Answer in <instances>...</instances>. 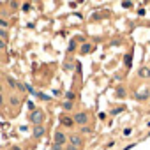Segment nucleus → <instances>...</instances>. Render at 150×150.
Segmentation results:
<instances>
[{
    "instance_id": "f257e3e1",
    "label": "nucleus",
    "mask_w": 150,
    "mask_h": 150,
    "mask_svg": "<svg viewBox=\"0 0 150 150\" xmlns=\"http://www.w3.org/2000/svg\"><path fill=\"white\" fill-rule=\"evenodd\" d=\"M28 122L32 125H44V122H46V111L42 108H35L34 111L28 113Z\"/></svg>"
},
{
    "instance_id": "f03ea898",
    "label": "nucleus",
    "mask_w": 150,
    "mask_h": 150,
    "mask_svg": "<svg viewBox=\"0 0 150 150\" xmlns=\"http://www.w3.org/2000/svg\"><path fill=\"white\" fill-rule=\"evenodd\" d=\"M72 120H74V125L85 127V125H88L90 117H88V113H87V111H76V113L72 115Z\"/></svg>"
},
{
    "instance_id": "7ed1b4c3",
    "label": "nucleus",
    "mask_w": 150,
    "mask_h": 150,
    "mask_svg": "<svg viewBox=\"0 0 150 150\" xmlns=\"http://www.w3.org/2000/svg\"><path fill=\"white\" fill-rule=\"evenodd\" d=\"M67 143L76 146V148H81L85 141H83V136L80 132H71V134H67Z\"/></svg>"
},
{
    "instance_id": "20e7f679",
    "label": "nucleus",
    "mask_w": 150,
    "mask_h": 150,
    "mask_svg": "<svg viewBox=\"0 0 150 150\" xmlns=\"http://www.w3.org/2000/svg\"><path fill=\"white\" fill-rule=\"evenodd\" d=\"M53 143H57V145H62V146H65L67 145V134L62 131V129H58V131H55V136H53Z\"/></svg>"
},
{
    "instance_id": "39448f33",
    "label": "nucleus",
    "mask_w": 150,
    "mask_h": 150,
    "mask_svg": "<svg viewBox=\"0 0 150 150\" xmlns=\"http://www.w3.org/2000/svg\"><path fill=\"white\" fill-rule=\"evenodd\" d=\"M60 124H62V127H65V129H72L74 127V120H72V117L71 115H60Z\"/></svg>"
},
{
    "instance_id": "423d86ee",
    "label": "nucleus",
    "mask_w": 150,
    "mask_h": 150,
    "mask_svg": "<svg viewBox=\"0 0 150 150\" xmlns=\"http://www.w3.org/2000/svg\"><path fill=\"white\" fill-rule=\"evenodd\" d=\"M32 136H34L35 139L44 138V136H46V125H34V129H32Z\"/></svg>"
},
{
    "instance_id": "0eeeda50",
    "label": "nucleus",
    "mask_w": 150,
    "mask_h": 150,
    "mask_svg": "<svg viewBox=\"0 0 150 150\" xmlns=\"http://www.w3.org/2000/svg\"><path fill=\"white\" fill-rule=\"evenodd\" d=\"M138 76H139L141 80H148V78H150V67H148V65H141V67L138 69Z\"/></svg>"
},
{
    "instance_id": "6e6552de",
    "label": "nucleus",
    "mask_w": 150,
    "mask_h": 150,
    "mask_svg": "<svg viewBox=\"0 0 150 150\" xmlns=\"http://www.w3.org/2000/svg\"><path fill=\"white\" fill-rule=\"evenodd\" d=\"M90 51H92V44L85 42V44H81V46H80V53H81V55H88Z\"/></svg>"
},
{
    "instance_id": "1a4fd4ad",
    "label": "nucleus",
    "mask_w": 150,
    "mask_h": 150,
    "mask_svg": "<svg viewBox=\"0 0 150 150\" xmlns=\"http://www.w3.org/2000/svg\"><path fill=\"white\" fill-rule=\"evenodd\" d=\"M9 104H11V106H20V104H21V99H20L18 96L11 94V96H9Z\"/></svg>"
},
{
    "instance_id": "9d476101",
    "label": "nucleus",
    "mask_w": 150,
    "mask_h": 150,
    "mask_svg": "<svg viewBox=\"0 0 150 150\" xmlns=\"http://www.w3.org/2000/svg\"><path fill=\"white\" fill-rule=\"evenodd\" d=\"M62 110L64 111H72L74 110V101H64L62 103Z\"/></svg>"
},
{
    "instance_id": "9b49d317",
    "label": "nucleus",
    "mask_w": 150,
    "mask_h": 150,
    "mask_svg": "<svg viewBox=\"0 0 150 150\" xmlns=\"http://www.w3.org/2000/svg\"><path fill=\"white\" fill-rule=\"evenodd\" d=\"M115 96H117L118 99H124V97H125V88H124V87H118V88L115 90Z\"/></svg>"
},
{
    "instance_id": "f8f14e48",
    "label": "nucleus",
    "mask_w": 150,
    "mask_h": 150,
    "mask_svg": "<svg viewBox=\"0 0 150 150\" xmlns=\"http://www.w3.org/2000/svg\"><path fill=\"white\" fill-rule=\"evenodd\" d=\"M32 7H34V4H32V2H25V4H21V11H23V13L32 11Z\"/></svg>"
},
{
    "instance_id": "ddd939ff",
    "label": "nucleus",
    "mask_w": 150,
    "mask_h": 150,
    "mask_svg": "<svg viewBox=\"0 0 150 150\" xmlns=\"http://www.w3.org/2000/svg\"><path fill=\"white\" fill-rule=\"evenodd\" d=\"M9 27H11V23H9L6 18H0V28H4V30H9Z\"/></svg>"
},
{
    "instance_id": "4468645a",
    "label": "nucleus",
    "mask_w": 150,
    "mask_h": 150,
    "mask_svg": "<svg viewBox=\"0 0 150 150\" xmlns=\"http://www.w3.org/2000/svg\"><path fill=\"white\" fill-rule=\"evenodd\" d=\"M6 80H7V83H9V87H11V88H16V85H18V80H14L13 76H7Z\"/></svg>"
},
{
    "instance_id": "2eb2a0df",
    "label": "nucleus",
    "mask_w": 150,
    "mask_h": 150,
    "mask_svg": "<svg viewBox=\"0 0 150 150\" xmlns=\"http://www.w3.org/2000/svg\"><path fill=\"white\" fill-rule=\"evenodd\" d=\"M65 101H74V99H76V94H74L72 90H69V92H65Z\"/></svg>"
},
{
    "instance_id": "dca6fc26",
    "label": "nucleus",
    "mask_w": 150,
    "mask_h": 150,
    "mask_svg": "<svg viewBox=\"0 0 150 150\" xmlns=\"http://www.w3.org/2000/svg\"><path fill=\"white\" fill-rule=\"evenodd\" d=\"M124 62H125V65H127V67H131V62H132V53H129V55H125V58H124Z\"/></svg>"
},
{
    "instance_id": "f3484780",
    "label": "nucleus",
    "mask_w": 150,
    "mask_h": 150,
    "mask_svg": "<svg viewBox=\"0 0 150 150\" xmlns=\"http://www.w3.org/2000/svg\"><path fill=\"white\" fill-rule=\"evenodd\" d=\"M136 99H138V101H145V99H148V92H143V94H138V96H136Z\"/></svg>"
},
{
    "instance_id": "a211bd4d",
    "label": "nucleus",
    "mask_w": 150,
    "mask_h": 150,
    "mask_svg": "<svg viewBox=\"0 0 150 150\" xmlns=\"http://www.w3.org/2000/svg\"><path fill=\"white\" fill-rule=\"evenodd\" d=\"M7 37H9V32L4 30V28H0V39H4V41H6Z\"/></svg>"
},
{
    "instance_id": "6ab92c4d",
    "label": "nucleus",
    "mask_w": 150,
    "mask_h": 150,
    "mask_svg": "<svg viewBox=\"0 0 150 150\" xmlns=\"http://www.w3.org/2000/svg\"><path fill=\"white\" fill-rule=\"evenodd\" d=\"M7 50V42L4 39H0V51H6Z\"/></svg>"
},
{
    "instance_id": "aec40b11",
    "label": "nucleus",
    "mask_w": 150,
    "mask_h": 150,
    "mask_svg": "<svg viewBox=\"0 0 150 150\" xmlns=\"http://www.w3.org/2000/svg\"><path fill=\"white\" fill-rule=\"evenodd\" d=\"M35 96H37L39 99H42V101H50V99H51V97H48V96H42L41 92H35Z\"/></svg>"
},
{
    "instance_id": "412c9836",
    "label": "nucleus",
    "mask_w": 150,
    "mask_h": 150,
    "mask_svg": "<svg viewBox=\"0 0 150 150\" xmlns=\"http://www.w3.org/2000/svg\"><path fill=\"white\" fill-rule=\"evenodd\" d=\"M9 7H13L14 11H18V9H20V4H18V2H9Z\"/></svg>"
},
{
    "instance_id": "4be33fe9",
    "label": "nucleus",
    "mask_w": 150,
    "mask_h": 150,
    "mask_svg": "<svg viewBox=\"0 0 150 150\" xmlns=\"http://www.w3.org/2000/svg\"><path fill=\"white\" fill-rule=\"evenodd\" d=\"M90 131H92V129H90V127H88V125H85V127H81V132H80V134H81V136H83V134H85V132H90Z\"/></svg>"
},
{
    "instance_id": "5701e85b",
    "label": "nucleus",
    "mask_w": 150,
    "mask_h": 150,
    "mask_svg": "<svg viewBox=\"0 0 150 150\" xmlns=\"http://www.w3.org/2000/svg\"><path fill=\"white\" fill-rule=\"evenodd\" d=\"M64 146L62 145H57V143H53V146H51V150H62Z\"/></svg>"
},
{
    "instance_id": "b1692460",
    "label": "nucleus",
    "mask_w": 150,
    "mask_h": 150,
    "mask_svg": "<svg viewBox=\"0 0 150 150\" xmlns=\"http://www.w3.org/2000/svg\"><path fill=\"white\" fill-rule=\"evenodd\" d=\"M65 150H80V148H76V146H72V145L67 143V145H65Z\"/></svg>"
},
{
    "instance_id": "393cba45",
    "label": "nucleus",
    "mask_w": 150,
    "mask_h": 150,
    "mask_svg": "<svg viewBox=\"0 0 150 150\" xmlns=\"http://www.w3.org/2000/svg\"><path fill=\"white\" fill-rule=\"evenodd\" d=\"M131 132H132V129H131V127H127V129H124V136H129Z\"/></svg>"
},
{
    "instance_id": "a878e982",
    "label": "nucleus",
    "mask_w": 150,
    "mask_h": 150,
    "mask_svg": "<svg viewBox=\"0 0 150 150\" xmlns=\"http://www.w3.org/2000/svg\"><path fill=\"white\" fill-rule=\"evenodd\" d=\"M122 7H132V2H122Z\"/></svg>"
},
{
    "instance_id": "bb28decb",
    "label": "nucleus",
    "mask_w": 150,
    "mask_h": 150,
    "mask_svg": "<svg viewBox=\"0 0 150 150\" xmlns=\"http://www.w3.org/2000/svg\"><path fill=\"white\" fill-rule=\"evenodd\" d=\"M74 48H76V42H74V41H72V42L69 44V51H71V50H74Z\"/></svg>"
},
{
    "instance_id": "cd10ccee",
    "label": "nucleus",
    "mask_w": 150,
    "mask_h": 150,
    "mask_svg": "<svg viewBox=\"0 0 150 150\" xmlns=\"http://www.w3.org/2000/svg\"><path fill=\"white\" fill-rule=\"evenodd\" d=\"M4 103V96H2V90H0V104Z\"/></svg>"
}]
</instances>
